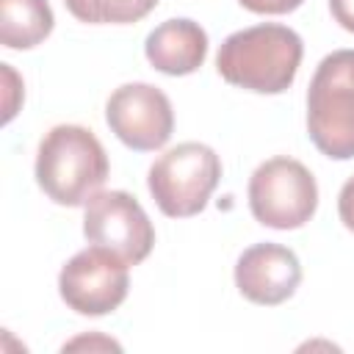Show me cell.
I'll return each mask as SVG.
<instances>
[{
    "label": "cell",
    "instance_id": "3",
    "mask_svg": "<svg viewBox=\"0 0 354 354\" xmlns=\"http://www.w3.org/2000/svg\"><path fill=\"white\" fill-rule=\"evenodd\" d=\"M307 133L326 158H354V50H335L318 64L307 88Z\"/></svg>",
    "mask_w": 354,
    "mask_h": 354
},
{
    "label": "cell",
    "instance_id": "1",
    "mask_svg": "<svg viewBox=\"0 0 354 354\" xmlns=\"http://www.w3.org/2000/svg\"><path fill=\"white\" fill-rule=\"evenodd\" d=\"M301 55L304 44L296 30L263 22L230 33L218 47L216 69L230 86L254 94H279L296 80Z\"/></svg>",
    "mask_w": 354,
    "mask_h": 354
},
{
    "label": "cell",
    "instance_id": "4",
    "mask_svg": "<svg viewBox=\"0 0 354 354\" xmlns=\"http://www.w3.org/2000/svg\"><path fill=\"white\" fill-rule=\"evenodd\" d=\"M221 180L218 155L199 141H183L149 166V194L169 218H188L205 210Z\"/></svg>",
    "mask_w": 354,
    "mask_h": 354
},
{
    "label": "cell",
    "instance_id": "8",
    "mask_svg": "<svg viewBox=\"0 0 354 354\" xmlns=\"http://www.w3.org/2000/svg\"><path fill=\"white\" fill-rule=\"evenodd\" d=\"M105 122L124 147L136 152H152L171 138L174 111L158 86L124 83L108 97Z\"/></svg>",
    "mask_w": 354,
    "mask_h": 354
},
{
    "label": "cell",
    "instance_id": "9",
    "mask_svg": "<svg viewBox=\"0 0 354 354\" xmlns=\"http://www.w3.org/2000/svg\"><path fill=\"white\" fill-rule=\"evenodd\" d=\"M301 282V263L293 249L279 243H254L235 263V285L254 304H282Z\"/></svg>",
    "mask_w": 354,
    "mask_h": 354
},
{
    "label": "cell",
    "instance_id": "5",
    "mask_svg": "<svg viewBox=\"0 0 354 354\" xmlns=\"http://www.w3.org/2000/svg\"><path fill=\"white\" fill-rule=\"evenodd\" d=\"M249 207L266 227L299 230L318 207L315 177L293 158H271L260 163L249 180Z\"/></svg>",
    "mask_w": 354,
    "mask_h": 354
},
{
    "label": "cell",
    "instance_id": "15",
    "mask_svg": "<svg viewBox=\"0 0 354 354\" xmlns=\"http://www.w3.org/2000/svg\"><path fill=\"white\" fill-rule=\"evenodd\" d=\"M329 11L340 28L354 33V0H329Z\"/></svg>",
    "mask_w": 354,
    "mask_h": 354
},
{
    "label": "cell",
    "instance_id": "11",
    "mask_svg": "<svg viewBox=\"0 0 354 354\" xmlns=\"http://www.w3.org/2000/svg\"><path fill=\"white\" fill-rule=\"evenodd\" d=\"M55 17L47 0H0V41L11 50H30L53 33Z\"/></svg>",
    "mask_w": 354,
    "mask_h": 354
},
{
    "label": "cell",
    "instance_id": "14",
    "mask_svg": "<svg viewBox=\"0 0 354 354\" xmlns=\"http://www.w3.org/2000/svg\"><path fill=\"white\" fill-rule=\"evenodd\" d=\"M337 213H340V221L346 230L354 232V177H348L340 188V196H337Z\"/></svg>",
    "mask_w": 354,
    "mask_h": 354
},
{
    "label": "cell",
    "instance_id": "2",
    "mask_svg": "<svg viewBox=\"0 0 354 354\" xmlns=\"http://www.w3.org/2000/svg\"><path fill=\"white\" fill-rule=\"evenodd\" d=\"M108 169L100 138L80 124H55L39 144L36 183L55 205H86L105 185Z\"/></svg>",
    "mask_w": 354,
    "mask_h": 354
},
{
    "label": "cell",
    "instance_id": "13",
    "mask_svg": "<svg viewBox=\"0 0 354 354\" xmlns=\"http://www.w3.org/2000/svg\"><path fill=\"white\" fill-rule=\"evenodd\" d=\"M238 3L254 14H288L296 11L304 0H238Z\"/></svg>",
    "mask_w": 354,
    "mask_h": 354
},
{
    "label": "cell",
    "instance_id": "12",
    "mask_svg": "<svg viewBox=\"0 0 354 354\" xmlns=\"http://www.w3.org/2000/svg\"><path fill=\"white\" fill-rule=\"evenodd\" d=\"M69 14L88 25H127L144 19L158 0H64Z\"/></svg>",
    "mask_w": 354,
    "mask_h": 354
},
{
    "label": "cell",
    "instance_id": "7",
    "mask_svg": "<svg viewBox=\"0 0 354 354\" xmlns=\"http://www.w3.org/2000/svg\"><path fill=\"white\" fill-rule=\"evenodd\" d=\"M130 288L127 263L102 249L91 246L77 252L58 274V293L69 310L80 315H108L124 299Z\"/></svg>",
    "mask_w": 354,
    "mask_h": 354
},
{
    "label": "cell",
    "instance_id": "10",
    "mask_svg": "<svg viewBox=\"0 0 354 354\" xmlns=\"http://www.w3.org/2000/svg\"><path fill=\"white\" fill-rule=\"evenodd\" d=\"M144 53L147 61L163 75H191L207 58V33L194 19H166L147 36Z\"/></svg>",
    "mask_w": 354,
    "mask_h": 354
},
{
    "label": "cell",
    "instance_id": "6",
    "mask_svg": "<svg viewBox=\"0 0 354 354\" xmlns=\"http://www.w3.org/2000/svg\"><path fill=\"white\" fill-rule=\"evenodd\" d=\"M83 235L127 266L141 263L155 246V227L136 196L127 191H100L86 202Z\"/></svg>",
    "mask_w": 354,
    "mask_h": 354
}]
</instances>
